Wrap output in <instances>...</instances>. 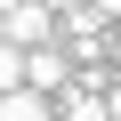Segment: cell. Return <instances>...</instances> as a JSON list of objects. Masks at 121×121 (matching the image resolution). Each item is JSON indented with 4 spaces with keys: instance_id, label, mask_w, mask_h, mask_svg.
<instances>
[{
    "instance_id": "cell-6",
    "label": "cell",
    "mask_w": 121,
    "mask_h": 121,
    "mask_svg": "<svg viewBox=\"0 0 121 121\" xmlns=\"http://www.w3.org/2000/svg\"><path fill=\"white\" fill-rule=\"evenodd\" d=\"M89 8H97V16H105V24H121V0H89Z\"/></svg>"
},
{
    "instance_id": "cell-2",
    "label": "cell",
    "mask_w": 121,
    "mask_h": 121,
    "mask_svg": "<svg viewBox=\"0 0 121 121\" xmlns=\"http://www.w3.org/2000/svg\"><path fill=\"white\" fill-rule=\"evenodd\" d=\"M73 81V56L56 48V40H40V48H24V89H40V97H56Z\"/></svg>"
},
{
    "instance_id": "cell-8",
    "label": "cell",
    "mask_w": 121,
    "mask_h": 121,
    "mask_svg": "<svg viewBox=\"0 0 121 121\" xmlns=\"http://www.w3.org/2000/svg\"><path fill=\"white\" fill-rule=\"evenodd\" d=\"M40 8H48V16H56V8H73V0H40Z\"/></svg>"
},
{
    "instance_id": "cell-5",
    "label": "cell",
    "mask_w": 121,
    "mask_h": 121,
    "mask_svg": "<svg viewBox=\"0 0 121 121\" xmlns=\"http://www.w3.org/2000/svg\"><path fill=\"white\" fill-rule=\"evenodd\" d=\"M8 89H24V48L0 40V97H8Z\"/></svg>"
},
{
    "instance_id": "cell-7",
    "label": "cell",
    "mask_w": 121,
    "mask_h": 121,
    "mask_svg": "<svg viewBox=\"0 0 121 121\" xmlns=\"http://www.w3.org/2000/svg\"><path fill=\"white\" fill-rule=\"evenodd\" d=\"M105 48H113V56H121V24H105Z\"/></svg>"
},
{
    "instance_id": "cell-4",
    "label": "cell",
    "mask_w": 121,
    "mask_h": 121,
    "mask_svg": "<svg viewBox=\"0 0 121 121\" xmlns=\"http://www.w3.org/2000/svg\"><path fill=\"white\" fill-rule=\"evenodd\" d=\"M0 121H48V97L40 89H8L0 97Z\"/></svg>"
},
{
    "instance_id": "cell-1",
    "label": "cell",
    "mask_w": 121,
    "mask_h": 121,
    "mask_svg": "<svg viewBox=\"0 0 121 121\" xmlns=\"http://www.w3.org/2000/svg\"><path fill=\"white\" fill-rule=\"evenodd\" d=\"M0 40L8 48H40V40H56V16L40 0H0Z\"/></svg>"
},
{
    "instance_id": "cell-3",
    "label": "cell",
    "mask_w": 121,
    "mask_h": 121,
    "mask_svg": "<svg viewBox=\"0 0 121 121\" xmlns=\"http://www.w3.org/2000/svg\"><path fill=\"white\" fill-rule=\"evenodd\" d=\"M56 40H73L81 56H97L105 48V16L89 8V0H73V8H56Z\"/></svg>"
}]
</instances>
